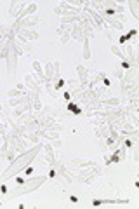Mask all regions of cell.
<instances>
[{"label":"cell","instance_id":"obj_14","mask_svg":"<svg viewBox=\"0 0 139 209\" xmlns=\"http://www.w3.org/2000/svg\"><path fill=\"white\" fill-rule=\"evenodd\" d=\"M66 107H68L70 111H73V115H80V113H82V108L77 107V105H75V103H71V101H68V105H66Z\"/></svg>","mask_w":139,"mask_h":209},{"label":"cell","instance_id":"obj_26","mask_svg":"<svg viewBox=\"0 0 139 209\" xmlns=\"http://www.w3.org/2000/svg\"><path fill=\"white\" fill-rule=\"evenodd\" d=\"M63 96H65V99H66V101H70V99H71V94H70L68 91H65V93H63Z\"/></svg>","mask_w":139,"mask_h":209},{"label":"cell","instance_id":"obj_9","mask_svg":"<svg viewBox=\"0 0 139 209\" xmlns=\"http://www.w3.org/2000/svg\"><path fill=\"white\" fill-rule=\"evenodd\" d=\"M37 7H38L37 4H28V5L25 7V9H23V12L19 14V16H17V19H16V21H21V19L28 18V16H30L31 12H35V11H37Z\"/></svg>","mask_w":139,"mask_h":209},{"label":"cell","instance_id":"obj_21","mask_svg":"<svg viewBox=\"0 0 139 209\" xmlns=\"http://www.w3.org/2000/svg\"><path fill=\"white\" fill-rule=\"evenodd\" d=\"M111 52H113V54H117L118 58H122V61H123V59H127V56L120 51V47H111Z\"/></svg>","mask_w":139,"mask_h":209},{"label":"cell","instance_id":"obj_24","mask_svg":"<svg viewBox=\"0 0 139 209\" xmlns=\"http://www.w3.org/2000/svg\"><path fill=\"white\" fill-rule=\"evenodd\" d=\"M103 82H104V85H106V87H110V85H111V80H110L108 77H103Z\"/></svg>","mask_w":139,"mask_h":209},{"label":"cell","instance_id":"obj_3","mask_svg":"<svg viewBox=\"0 0 139 209\" xmlns=\"http://www.w3.org/2000/svg\"><path fill=\"white\" fill-rule=\"evenodd\" d=\"M12 33L14 31H11V39H12ZM16 61H17V52L12 47V42H11V47H9V52H7V73H9V77L16 75V68H17Z\"/></svg>","mask_w":139,"mask_h":209},{"label":"cell","instance_id":"obj_5","mask_svg":"<svg viewBox=\"0 0 139 209\" xmlns=\"http://www.w3.org/2000/svg\"><path fill=\"white\" fill-rule=\"evenodd\" d=\"M77 71H78V82H80V87L85 89L87 85V75H89V71L83 65H77Z\"/></svg>","mask_w":139,"mask_h":209},{"label":"cell","instance_id":"obj_29","mask_svg":"<svg viewBox=\"0 0 139 209\" xmlns=\"http://www.w3.org/2000/svg\"><path fill=\"white\" fill-rule=\"evenodd\" d=\"M0 110H2V105H0Z\"/></svg>","mask_w":139,"mask_h":209},{"label":"cell","instance_id":"obj_11","mask_svg":"<svg viewBox=\"0 0 139 209\" xmlns=\"http://www.w3.org/2000/svg\"><path fill=\"white\" fill-rule=\"evenodd\" d=\"M43 150H45V155H47V162L51 166H54V160H56V157H54V148H52V145H42Z\"/></svg>","mask_w":139,"mask_h":209},{"label":"cell","instance_id":"obj_28","mask_svg":"<svg viewBox=\"0 0 139 209\" xmlns=\"http://www.w3.org/2000/svg\"><path fill=\"white\" fill-rule=\"evenodd\" d=\"M0 190H2V193H7V187H5V185H2V187H0Z\"/></svg>","mask_w":139,"mask_h":209},{"label":"cell","instance_id":"obj_20","mask_svg":"<svg viewBox=\"0 0 139 209\" xmlns=\"http://www.w3.org/2000/svg\"><path fill=\"white\" fill-rule=\"evenodd\" d=\"M23 94H28V93H25V91H19V89H11V91H7V96H11V98H14V96H23Z\"/></svg>","mask_w":139,"mask_h":209},{"label":"cell","instance_id":"obj_13","mask_svg":"<svg viewBox=\"0 0 139 209\" xmlns=\"http://www.w3.org/2000/svg\"><path fill=\"white\" fill-rule=\"evenodd\" d=\"M118 103H120L118 98H111V99H104V101H101V107H117Z\"/></svg>","mask_w":139,"mask_h":209},{"label":"cell","instance_id":"obj_25","mask_svg":"<svg viewBox=\"0 0 139 209\" xmlns=\"http://www.w3.org/2000/svg\"><path fill=\"white\" fill-rule=\"evenodd\" d=\"M115 73H117V77H118V79H122V77H123V70H122V68L115 70Z\"/></svg>","mask_w":139,"mask_h":209},{"label":"cell","instance_id":"obj_16","mask_svg":"<svg viewBox=\"0 0 139 209\" xmlns=\"http://www.w3.org/2000/svg\"><path fill=\"white\" fill-rule=\"evenodd\" d=\"M33 70H35V73H37L38 77L45 79V77H43V71H42V66H40V61H33Z\"/></svg>","mask_w":139,"mask_h":209},{"label":"cell","instance_id":"obj_22","mask_svg":"<svg viewBox=\"0 0 139 209\" xmlns=\"http://www.w3.org/2000/svg\"><path fill=\"white\" fill-rule=\"evenodd\" d=\"M130 66H132V65H130V63L127 61V59H123V63H122V70H129Z\"/></svg>","mask_w":139,"mask_h":209},{"label":"cell","instance_id":"obj_27","mask_svg":"<svg viewBox=\"0 0 139 209\" xmlns=\"http://www.w3.org/2000/svg\"><path fill=\"white\" fill-rule=\"evenodd\" d=\"M52 147L59 148V147H61V139H59V138H57V139H54V145H52Z\"/></svg>","mask_w":139,"mask_h":209},{"label":"cell","instance_id":"obj_2","mask_svg":"<svg viewBox=\"0 0 139 209\" xmlns=\"http://www.w3.org/2000/svg\"><path fill=\"white\" fill-rule=\"evenodd\" d=\"M45 176H35V178H30V179H25L23 183H19V187L16 190L11 192V195L9 197H17V195H23V193H28V192H33L45 183Z\"/></svg>","mask_w":139,"mask_h":209},{"label":"cell","instance_id":"obj_7","mask_svg":"<svg viewBox=\"0 0 139 209\" xmlns=\"http://www.w3.org/2000/svg\"><path fill=\"white\" fill-rule=\"evenodd\" d=\"M125 51H127V54H129V59H127V61H129L132 66H136V61H137V58H136V44H127Z\"/></svg>","mask_w":139,"mask_h":209},{"label":"cell","instance_id":"obj_23","mask_svg":"<svg viewBox=\"0 0 139 209\" xmlns=\"http://www.w3.org/2000/svg\"><path fill=\"white\" fill-rule=\"evenodd\" d=\"M70 33H63V37H61V42H63V44H66V42H68V39H70Z\"/></svg>","mask_w":139,"mask_h":209},{"label":"cell","instance_id":"obj_8","mask_svg":"<svg viewBox=\"0 0 139 209\" xmlns=\"http://www.w3.org/2000/svg\"><path fill=\"white\" fill-rule=\"evenodd\" d=\"M17 25H19V28H23V30H28V28L35 26L37 23H38V18H25L21 19V21H16Z\"/></svg>","mask_w":139,"mask_h":209},{"label":"cell","instance_id":"obj_19","mask_svg":"<svg viewBox=\"0 0 139 209\" xmlns=\"http://www.w3.org/2000/svg\"><path fill=\"white\" fill-rule=\"evenodd\" d=\"M108 25H110V26H113V28H117V30H122V28H123V25H122L120 21H117V19H111V18L108 19Z\"/></svg>","mask_w":139,"mask_h":209},{"label":"cell","instance_id":"obj_1","mask_svg":"<svg viewBox=\"0 0 139 209\" xmlns=\"http://www.w3.org/2000/svg\"><path fill=\"white\" fill-rule=\"evenodd\" d=\"M42 150V145H35L31 150H28V152H23L21 155L17 157L16 160H12L11 162V166H9L7 169L4 171V174L0 176V181L4 183V181H7L9 178H12L14 174H17L19 171H23L26 167V166H30L31 164V160H35V157L38 155V152Z\"/></svg>","mask_w":139,"mask_h":209},{"label":"cell","instance_id":"obj_12","mask_svg":"<svg viewBox=\"0 0 139 209\" xmlns=\"http://www.w3.org/2000/svg\"><path fill=\"white\" fill-rule=\"evenodd\" d=\"M71 164H75V166H83V167H94V166H96V162H94V160L73 159V160H71Z\"/></svg>","mask_w":139,"mask_h":209},{"label":"cell","instance_id":"obj_15","mask_svg":"<svg viewBox=\"0 0 139 209\" xmlns=\"http://www.w3.org/2000/svg\"><path fill=\"white\" fill-rule=\"evenodd\" d=\"M89 40H91V39H85V37H83V58H85V59L91 58V51H89Z\"/></svg>","mask_w":139,"mask_h":209},{"label":"cell","instance_id":"obj_17","mask_svg":"<svg viewBox=\"0 0 139 209\" xmlns=\"http://www.w3.org/2000/svg\"><path fill=\"white\" fill-rule=\"evenodd\" d=\"M130 5V11H132V16L136 19H139V11H137V2H129Z\"/></svg>","mask_w":139,"mask_h":209},{"label":"cell","instance_id":"obj_18","mask_svg":"<svg viewBox=\"0 0 139 209\" xmlns=\"http://www.w3.org/2000/svg\"><path fill=\"white\" fill-rule=\"evenodd\" d=\"M70 30H71V25H63L61 28L56 30V33L57 35H63V33H70Z\"/></svg>","mask_w":139,"mask_h":209},{"label":"cell","instance_id":"obj_30","mask_svg":"<svg viewBox=\"0 0 139 209\" xmlns=\"http://www.w3.org/2000/svg\"><path fill=\"white\" fill-rule=\"evenodd\" d=\"M0 206H2V202H0Z\"/></svg>","mask_w":139,"mask_h":209},{"label":"cell","instance_id":"obj_10","mask_svg":"<svg viewBox=\"0 0 139 209\" xmlns=\"http://www.w3.org/2000/svg\"><path fill=\"white\" fill-rule=\"evenodd\" d=\"M26 110H28V111L31 110V101L23 103V105H19V107H14V108H12V115L17 117V115H21V113H25Z\"/></svg>","mask_w":139,"mask_h":209},{"label":"cell","instance_id":"obj_4","mask_svg":"<svg viewBox=\"0 0 139 209\" xmlns=\"http://www.w3.org/2000/svg\"><path fill=\"white\" fill-rule=\"evenodd\" d=\"M17 37H19L23 42H28V40H37L38 39V33H37V31H31V30H23V28H19V30H17Z\"/></svg>","mask_w":139,"mask_h":209},{"label":"cell","instance_id":"obj_6","mask_svg":"<svg viewBox=\"0 0 139 209\" xmlns=\"http://www.w3.org/2000/svg\"><path fill=\"white\" fill-rule=\"evenodd\" d=\"M26 2H11V5H9V16L12 18V16H19V11L25 9L26 7Z\"/></svg>","mask_w":139,"mask_h":209}]
</instances>
